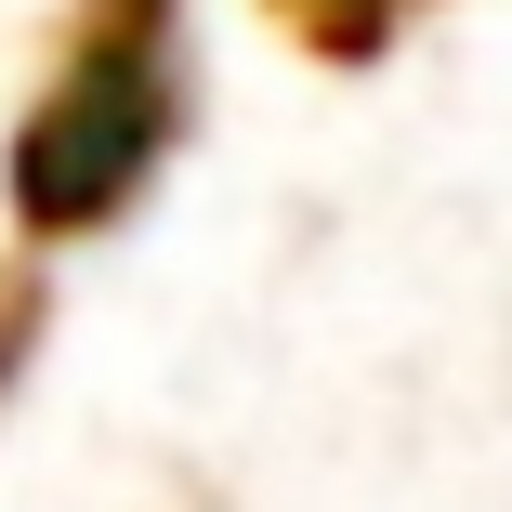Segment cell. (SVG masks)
I'll return each instance as SVG.
<instances>
[{"label":"cell","mask_w":512,"mask_h":512,"mask_svg":"<svg viewBox=\"0 0 512 512\" xmlns=\"http://www.w3.org/2000/svg\"><path fill=\"white\" fill-rule=\"evenodd\" d=\"M197 132V66L184 27H66L53 79L27 92L14 145H0V197H14V237L66 250L145 211V184L171 171V145Z\"/></svg>","instance_id":"1"},{"label":"cell","mask_w":512,"mask_h":512,"mask_svg":"<svg viewBox=\"0 0 512 512\" xmlns=\"http://www.w3.org/2000/svg\"><path fill=\"white\" fill-rule=\"evenodd\" d=\"M447 0H263V27L302 53V66H381L394 40H421Z\"/></svg>","instance_id":"2"},{"label":"cell","mask_w":512,"mask_h":512,"mask_svg":"<svg viewBox=\"0 0 512 512\" xmlns=\"http://www.w3.org/2000/svg\"><path fill=\"white\" fill-rule=\"evenodd\" d=\"M40 329H53V276L40 263H0V394H14V368L40 355Z\"/></svg>","instance_id":"3"},{"label":"cell","mask_w":512,"mask_h":512,"mask_svg":"<svg viewBox=\"0 0 512 512\" xmlns=\"http://www.w3.org/2000/svg\"><path fill=\"white\" fill-rule=\"evenodd\" d=\"M79 27H184V0H79Z\"/></svg>","instance_id":"4"}]
</instances>
